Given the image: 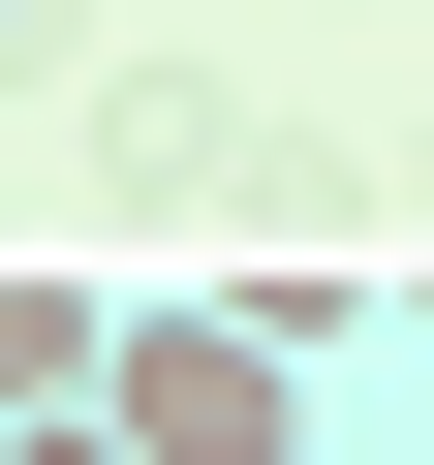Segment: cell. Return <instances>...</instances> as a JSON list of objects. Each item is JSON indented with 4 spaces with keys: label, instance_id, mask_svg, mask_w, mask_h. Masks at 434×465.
Listing matches in <instances>:
<instances>
[{
    "label": "cell",
    "instance_id": "obj_1",
    "mask_svg": "<svg viewBox=\"0 0 434 465\" xmlns=\"http://www.w3.org/2000/svg\"><path fill=\"white\" fill-rule=\"evenodd\" d=\"M94 434H124V465H311V341H249V311L186 280V311L94 341Z\"/></svg>",
    "mask_w": 434,
    "mask_h": 465
},
{
    "label": "cell",
    "instance_id": "obj_2",
    "mask_svg": "<svg viewBox=\"0 0 434 465\" xmlns=\"http://www.w3.org/2000/svg\"><path fill=\"white\" fill-rule=\"evenodd\" d=\"M94 186H124V217H311V155L217 94V63H124V94H94Z\"/></svg>",
    "mask_w": 434,
    "mask_h": 465
},
{
    "label": "cell",
    "instance_id": "obj_3",
    "mask_svg": "<svg viewBox=\"0 0 434 465\" xmlns=\"http://www.w3.org/2000/svg\"><path fill=\"white\" fill-rule=\"evenodd\" d=\"M94 341H124L94 249H0V403H94Z\"/></svg>",
    "mask_w": 434,
    "mask_h": 465
},
{
    "label": "cell",
    "instance_id": "obj_4",
    "mask_svg": "<svg viewBox=\"0 0 434 465\" xmlns=\"http://www.w3.org/2000/svg\"><path fill=\"white\" fill-rule=\"evenodd\" d=\"M0 94H94V0H0Z\"/></svg>",
    "mask_w": 434,
    "mask_h": 465
},
{
    "label": "cell",
    "instance_id": "obj_5",
    "mask_svg": "<svg viewBox=\"0 0 434 465\" xmlns=\"http://www.w3.org/2000/svg\"><path fill=\"white\" fill-rule=\"evenodd\" d=\"M0 465H124V434H94V403H32V434H0Z\"/></svg>",
    "mask_w": 434,
    "mask_h": 465
}]
</instances>
